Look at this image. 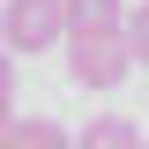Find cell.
<instances>
[{"instance_id":"obj_2","label":"cell","mask_w":149,"mask_h":149,"mask_svg":"<svg viewBox=\"0 0 149 149\" xmlns=\"http://www.w3.org/2000/svg\"><path fill=\"white\" fill-rule=\"evenodd\" d=\"M0 45H8V52L67 45V8H60V0H8V8H0Z\"/></svg>"},{"instance_id":"obj_7","label":"cell","mask_w":149,"mask_h":149,"mask_svg":"<svg viewBox=\"0 0 149 149\" xmlns=\"http://www.w3.org/2000/svg\"><path fill=\"white\" fill-rule=\"evenodd\" d=\"M8 112H15V52L0 45V119H8Z\"/></svg>"},{"instance_id":"obj_5","label":"cell","mask_w":149,"mask_h":149,"mask_svg":"<svg viewBox=\"0 0 149 149\" xmlns=\"http://www.w3.org/2000/svg\"><path fill=\"white\" fill-rule=\"evenodd\" d=\"M74 149H142V134H134V119H119V112H97L90 127L74 134Z\"/></svg>"},{"instance_id":"obj_1","label":"cell","mask_w":149,"mask_h":149,"mask_svg":"<svg viewBox=\"0 0 149 149\" xmlns=\"http://www.w3.org/2000/svg\"><path fill=\"white\" fill-rule=\"evenodd\" d=\"M134 67L127 52V30H97V37H67V74H74V90H119Z\"/></svg>"},{"instance_id":"obj_4","label":"cell","mask_w":149,"mask_h":149,"mask_svg":"<svg viewBox=\"0 0 149 149\" xmlns=\"http://www.w3.org/2000/svg\"><path fill=\"white\" fill-rule=\"evenodd\" d=\"M67 8V37H97V30H127L119 0H60Z\"/></svg>"},{"instance_id":"obj_3","label":"cell","mask_w":149,"mask_h":149,"mask_svg":"<svg viewBox=\"0 0 149 149\" xmlns=\"http://www.w3.org/2000/svg\"><path fill=\"white\" fill-rule=\"evenodd\" d=\"M0 149H74V134L45 112H8L0 119Z\"/></svg>"},{"instance_id":"obj_6","label":"cell","mask_w":149,"mask_h":149,"mask_svg":"<svg viewBox=\"0 0 149 149\" xmlns=\"http://www.w3.org/2000/svg\"><path fill=\"white\" fill-rule=\"evenodd\" d=\"M127 52H134V67H149V0L127 15Z\"/></svg>"},{"instance_id":"obj_8","label":"cell","mask_w":149,"mask_h":149,"mask_svg":"<svg viewBox=\"0 0 149 149\" xmlns=\"http://www.w3.org/2000/svg\"><path fill=\"white\" fill-rule=\"evenodd\" d=\"M142 149H149V142H142Z\"/></svg>"}]
</instances>
